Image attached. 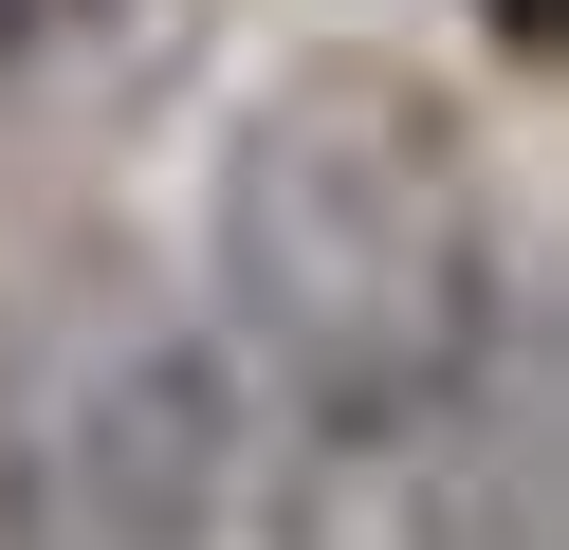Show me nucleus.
I'll return each instance as SVG.
<instances>
[{
  "label": "nucleus",
  "mask_w": 569,
  "mask_h": 550,
  "mask_svg": "<svg viewBox=\"0 0 569 550\" xmlns=\"http://www.w3.org/2000/svg\"><path fill=\"white\" fill-rule=\"evenodd\" d=\"M56 19H92V0H0V56H19V37H56Z\"/></svg>",
  "instance_id": "7ed1b4c3"
},
{
  "label": "nucleus",
  "mask_w": 569,
  "mask_h": 550,
  "mask_svg": "<svg viewBox=\"0 0 569 550\" xmlns=\"http://www.w3.org/2000/svg\"><path fill=\"white\" fill-rule=\"evenodd\" d=\"M221 276L258 312V349L295 367L312 403L386 422V403H441L496 330V239L478 183H459L441 110L386 92V73H331V92H276L239 129L221 183Z\"/></svg>",
  "instance_id": "f257e3e1"
},
{
  "label": "nucleus",
  "mask_w": 569,
  "mask_h": 550,
  "mask_svg": "<svg viewBox=\"0 0 569 550\" xmlns=\"http://www.w3.org/2000/svg\"><path fill=\"white\" fill-rule=\"evenodd\" d=\"M0 513L38 550H202L221 367L148 312H56L0 349Z\"/></svg>",
  "instance_id": "f03ea898"
}]
</instances>
